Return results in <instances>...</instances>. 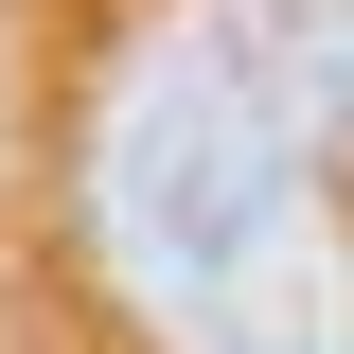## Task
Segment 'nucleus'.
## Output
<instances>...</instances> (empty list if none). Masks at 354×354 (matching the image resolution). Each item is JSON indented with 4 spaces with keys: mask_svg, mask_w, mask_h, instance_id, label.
Returning <instances> with one entry per match:
<instances>
[{
    "mask_svg": "<svg viewBox=\"0 0 354 354\" xmlns=\"http://www.w3.org/2000/svg\"><path fill=\"white\" fill-rule=\"evenodd\" d=\"M106 230L195 354H354V266L301 213V124L266 106V71L230 36H177L142 71L124 160H106Z\"/></svg>",
    "mask_w": 354,
    "mask_h": 354,
    "instance_id": "nucleus-1",
    "label": "nucleus"
}]
</instances>
